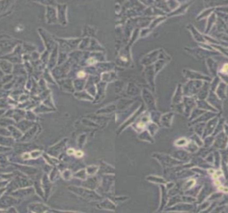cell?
I'll list each match as a JSON object with an SVG mask.
<instances>
[{
  "label": "cell",
  "instance_id": "cell-12",
  "mask_svg": "<svg viewBox=\"0 0 228 213\" xmlns=\"http://www.w3.org/2000/svg\"><path fill=\"white\" fill-rule=\"evenodd\" d=\"M84 76H85V73H84V72L81 71V72H80V73H78V77H84Z\"/></svg>",
  "mask_w": 228,
  "mask_h": 213
},
{
  "label": "cell",
  "instance_id": "cell-11",
  "mask_svg": "<svg viewBox=\"0 0 228 213\" xmlns=\"http://www.w3.org/2000/svg\"><path fill=\"white\" fill-rule=\"evenodd\" d=\"M219 190H222V191L225 192H228V188H225V187H223V186H219Z\"/></svg>",
  "mask_w": 228,
  "mask_h": 213
},
{
  "label": "cell",
  "instance_id": "cell-13",
  "mask_svg": "<svg viewBox=\"0 0 228 213\" xmlns=\"http://www.w3.org/2000/svg\"><path fill=\"white\" fill-rule=\"evenodd\" d=\"M82 155H83V152H82L81 151H78L76 152V156H82Z\"/></svg>",
  "mask_w": 228,
  "mask_h": 213
},
{
  "label": "cell",
  "instance_id": "cell-10",
  "mask_svg": "<svg viewBox=\"0 0 228 213\" xmlns=\"http://www.w3.org/2000/svg\"><path fill=\"white\" fill-rule=\"evenodd\" d=\"M221 71L222 72V73H227L228 72V63H225L224 65H223L222 68H221Z\"/></svg>",
  "mask_w": 228,
  "mask_h": 213
},
{
  "label": "cell",
  "instance_id": "cell-8",
  "mask_svg": "<svg viewBox=\"0 0 228 213\" xmlns=\"http://www.w3.org/2000/svg\"><path fill=\"white\" fill-rule=\"evenodd\" d=\"M29 121H26V120H23V121L19 122V123L18 124V127L20 129H21L22 131H25V130H27L29 128Z\"/></svg>",
  "mask_w": 228,
  "mask_h": 213
},
{
  "label": "cell",
  "instance_id": "cell-9",
  "mask_svg": "<svg viewBox=\"0 0 228 213\" xmlns=\"http://www.w3.org/2000/svg\"><path fill=\"white\" fill-rule=\"evenodd\" d=\"M217 10H219V11L224 12V13L228 14V5L226 6H224V7H221L217 8Z\"/></svg>",
  "mask_w": 228,
  "mask_h": 213
},
{
  "label": "cell",
  "instance_id": "cell-3",
  "mask_svg": "<svg viewBox=\"0 0 228 213\" xmlns=\"http://www.w3.org/2000/svg\"><path fill=\"white\" fill-rule=\"evenodd\" d=\"M0 67H1L2 71L5 72V73L9 74L11 72L12 65L11 64L7 61L1 60V61H0Z\"/></svg>",
  "mask_w": 228,
  "mask_h": 213
},
{
  "label": "cell",
  "instance_id": "cell-4",
  "mask_svg": "<svg viewBox=\"0 0 228 213\" xmlns=\"http://www.w3.org/2000/svg\"><path fill=\"white\" fill-rule=\"evenodd\" d=\"M191 31H192V33L193 34V36H194V38L196 39V41L199 42L200 43H207L206 40H205L204 36L203 35H201L200 33H199L198 31H196L194 29V27H193V26H191Z\"/></svg>",
  "mask_w": 228,
  "mask_h": 213
},
{
  "label": "cell",
  "instance_id": "cell-2",
  "mask_svg": "<svg viewBox=\"0 0 228 213\" xmlns=\"http://www.w3.org/2000/svg\"><path fill=\"white\" fill-rule=\"evenodd\" d=\"M216 15L214 13H211L210 15H209V17L208 18V21H207V27L205 28V33H208L209 31H210L211 27H213V24L215 23V21H216Z\"/></svg>",
  "mask_w": 228,
  "mask_h": 213
},
{
  "label": "cell",
  "instance_id": "cell-7",
  "mask_svg": "<svg viewBox=\"0 0 228 213\" xmlns=\"http://www.w3.org/2000/svg\"><path fill=\"white\" fill-rule=\"evenodd\" d=\"M9 130L10 133H11L12 135L14 136V138H19L20 136L21 135V132L19 131V130H17V128L13 127V126H9Z\"/></svg>",
  "mask_w": 228,
  "mask_h": 213
},
{
  "label": "cell",
  "instance_id": "cell-6",
  "mask_svg": "<svg viewBox=\"0 0 228 213\" xmlns=\"http://www.w3.org/2000/svg\"><path fill=\"white\" fill-rule=\"evenodd\" d=\"M214 9H215L213 7H210L208 8V9H205V11H203L202 13H201L200 15H199V19H204V18L207 17H209V15H210L211 13H213V11Z\"/></svg>",
  "mask_w": 228,
  "mask_h": 213
},
{
  "label": "cell",
  "instance_id": "cell-15",
  "mask_svg": "<svg viewBox=\"0 0 228 213\" xmlns=\"http://www.w3.org/2000/svg\"><path fill=\"white\" fill-rule=\"evenodd\" d=\"M68 153H69V154H70V153H73V152H74V150H73V149H70V150L68 151Z\"/></svg>",
  "mask_w": 228,
  "mask_h": 213
},
{
  "label": "cell",
  "instance_id": "cell-5",
  "mask_svg": "<svg viewBox=\"0 0 228 213\" xmlns=\"http://www.w3.org/2000/svg\"><path fill=\"white\" fill-rule=\"evenodd\" d=\"M11 3L10 1H0V14L9 9Z\"/></svg>",
  "mask_w": 228,
  "mask_h": 213
},
{
  "label": "cell",
  "instance_id": "cell-1",
  "mask_svg": "<svg viewBox=\"0 0 228 213\" xmlns=\"http://www.w3.org/2000/svg\"><path fill=\"white\" fill-rule=\"evenodd\" d=\"M19 41L11 37H0V55H5L11 53L16 46L19 44Z\"/></svg>",
  "mask_w": 228,
  "mask_h": 213
},
{
  "label": "cell",
  "instance_id": "cell-14",
  "mask_svg": "<svg viewBox=\"0 0 228 213\" xmlns=\"http://www.w3.org/2000/svg\"><path fill=\"white\" fill-rule=\"evenodd\" d=\"M138 126L139 127H144V124L142 123V122H141V123H140L138 124Z\"/></svg>",
  "mask_w": 228,
  "mask_h": 213
}]
</instances>
